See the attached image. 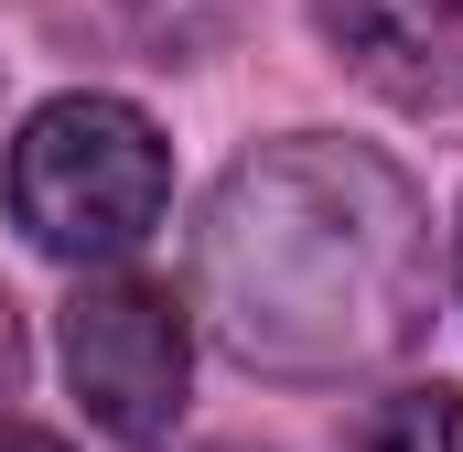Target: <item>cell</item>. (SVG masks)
I'll return each instance as SVG.
<instances>
[{
	"label": "cell",
	"instance_id": "6da1fadb",
	"mask_svg": "<svg viewBox=\"0 0 463 452\" xmlns=\"http://www.w3.org/2000/svg\"><path fill=\"white\" fill-rule=\"evenodd\" d=\"M194 313L248 377L345 388L431 334V205L345 129L237 151L194 216Z\"/></svg>",
	"mask_w": 463,
	"mask_h": 452
},
{
	"label": "cell",
	"instance_id": "7a4b0ae2",
	"mask_svg": "<svg viewBox=\"0 0 463 452\" xmlns=\"http://www.w3.org/2000/svg\"><path fill=\"white\" fill-rule=\"evenodd\" d=\"M162 205H173V140L109 87H65L11 129V216L43 259L109 269L162 226Z\"/></svg>",
	"mask_w": 463,
	"mask_h": 452
},
{
	"label": "cell",
	"instance_id": "3957f363",
	"mask_svg": "<svg viewBox=\"0 0 463 452\" xmlns=\"http://www.w3.org/2000/svg\"><path fill=\"white\" fill-rule=\"evenodd\" d=\"M65 388L76 410L109 431V442L151 452L184 420V388H194V324L162 280L140 269H87L76 302H65Z\"/></svg>",
	"mask_w": 463,
	"mask_h": 452
},
{
	"label": "cell",
	"instance_id": "277c9868",
	"mask_svg": "<svg viewBox=\"0 0 463 452\" xmlns=\"http://www.w3.org/2000/svg\"><path fill=\"white\" fill-rule=\"evenodd\" d=\"M313 33L399 118H463V0H313Z\"/></svg>",
	"mask_w": 463,
	"mask_h": 452
},
{
	"label": "cell",
	"instance_id": "5b68a950",
	"mask_svg": "<svg viewBox=\"0 0 463 452\" xmlns=\"http://www.w3.org/2000/svg\"><path fill=\"white\" fill-rule=\"evenodd\" d=\"M345 452H463V388L453 377H420V388H388Z\"/></svg>",
	"mask_w": 463,
	"mask_h": 452
},
{
	"label": "cell",
	"instance_id": "8992f818",
	"mask_svg": "<svg viewBox=\"0 0 463 452\" xmlns=\"http://www.w3.org/2000/svg\"><path fill=\"white\" fill-rule=\"evenodd\" d=\"M129 11V33L162 54V65H205V54H227L237 22H248V0H118Z\"/></svg>",
	"mask_w": 463,
	"mask_h": 452
},
{
	"label": "cell",
	"instance_id": "52a82bcc",
	"mask_svg": "<svg viewBox=\"0 0 463 452\" xmlns=\"http://www.w3.org/2000/svg\"><path fill=\"white\" fill-rule=\"evenodd\" d=\"M22 366H33V334H22V302L0 291V399L22 388Z\"/></svg>",
	"mask_w": 463,
	"mask_h": 452
},
{
	"label": "cell",
	"instance_id": "ba28073f",
	"mask_svg": "<svg viewBox=\"0 0 463 452\" xmlns=\"http://www.w3.org/2000/svg\"><path fill=\"white\" fill-rule=\"evenodd\" d=\"M0 452H76V442L43 431V420H11V410H0Z\"/></svg>",
	"mask_w": 463,
	"mask_h": 452
},
{
	"label": "cell",
	"instance_id": "9c48e42d",
	"mask_svg": "<svg viewBox=\"0 0 463 452\" xmlns=\"http://www.w3.org/2000/svg\"><path fill=\"white\" fill-rule=\"evenodd\" d=\"M194 452H248V442H194Z\"/></svg>",
	"mask_w": 463,
	"mask_h": 452
}]
</instances>
